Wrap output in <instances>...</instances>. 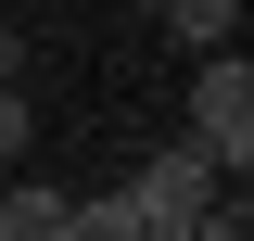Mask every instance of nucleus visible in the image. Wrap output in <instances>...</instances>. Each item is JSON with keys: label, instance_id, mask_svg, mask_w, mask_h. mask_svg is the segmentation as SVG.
<instances>
[{"label": "nucleus", "instance_id": "nucleus-4", "mask_svg": "<svg viewBox=\"0 0 254 241\" xmlns=\"http://www.w3.org/2000/svg\"><path fill=\"white\" fill-rule=\"evenodd\" d=\"M26 152V89H0V165Z\"/></svg>", "mask_w": 254, "mask_h": 241}, {"label": "nucleus", "instance_id": "nucleus-5", "mask_svg": "<svg viewBox=\"0 0 254 241\" xmlns=\"http://www.w3.org/2000/svg\"><path fill=\"white\" fill-rule=\"evenodd\" d=\"M140 13H165V0H140Z\"/></svg>", "mask_w": 254, "mask_h": 241}, {"label": "nucleus", "instance_id": "nucleus-3", "mask_svg": "<svg viewBox=\"0 0 254 241\" xmlns=\"http://www.w3.org/2000/svg\"><path fill=\"white\" fill-rule=\"evenodd\" d=\"M0 241H76V203L64 190H13L0 203Z\"/></svg>", "mask_w": 254, "mask_h": 241}, {"label": "nucleus", "instance_id": "nucleus-2", "mask_svg": "<svg viewBox=\"0 0 254 241\" xmlns=\"http://www.w3.org/2000/svg\"><path fill=\"white\" fill-rule=\"evenodd\" d=\"M216 178H229L216 152H203V140H178V152H153L115 203H127V229H178V216H203V203H216Z\"/></svg>", "mask_w": 254, "mask_h": 241}, {"label": "nucleus", "instance_id": "nucleus-1", "mask_svg": "<svg viewBox=\"0 0 254 241\" xmlns=\"http://www.w3.org/2000/svg\"><path fill=\"white\" fill-rule=\"evenodd\" d=\"M190 140L216 152L229 178L254 165V63L242 51H203V76H190Z\"/></svg>", "mask_w": 254, "mask_h": 241}]
</instances>
